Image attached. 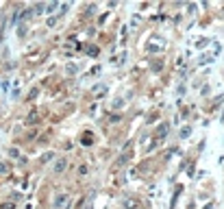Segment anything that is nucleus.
<instances>
[{
    "label": "nucleus",
    "instance_id": "obj_1",
    "mask_svg": "<svg viewBox=\"0 0 224 209\" xmlns=\"http://www.w3.org/2000/svg\"><path fill=\"white\" fill-rule=\"evenodd\" d=\"M65 166H68V161H65V159H59L57 164H55V172H57V174H59V172H63V170H65Z\"/></svg>",
    "mask_w": 224,
    "mask_h": 209
},
{
    "label": "nucleus",
    "instance_id": "obj_4",
    "mask_svg": "<svg viewBox=\"0 0 224 209\" xmlns=\"http://www.w3.org/2000/svg\"><path fill=\"white\" fill-rule=\"evenodd\" d=\"M0 172H7V166L5 164H0Z\"/></svg>",
    "mask_w": 224,
    "mask_h": 209
},
{
    "label": "nucleus",
    "instance_id": "obj_3",
    "mask_svg": "<svg viewBox=\"0 0 224 209\" xmlns=\"http://www.w3.org/2000/svg\"><path fill=\"white\" fill-rule=\"evenodd\" d=\"M52 157H55V155H52V153H46V155H44V161H50V159H52Z\"/></svg>",
    "mask_w": 224,
    "mask_h": 209
},
{
    "label": "nucleus",
    "instance_id": "obj_2",
    "mask_svg": "<svg viewBox=\"0 0 224 209\" xmlns=\"http://www.w3.org/2000/svg\"><path fill=\"white\" fill-rule=\"evenodd\" d=\"M65 200H68V194H59V196L55 198V207L59 209V207H61V203H65Z\"/></svg>",
    "mask_w": 224,
    "mask_h": 209
}]
</instances>
